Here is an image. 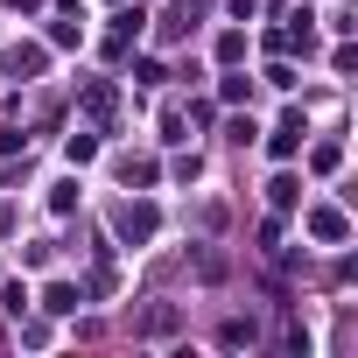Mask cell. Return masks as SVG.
<instances>
[{"instance_id":"obj_1","label":"cell","mask_w":358,"mask_h":358,"mask_svg":"<svg viewBox=\"0 0 358 358\" xmlns=\"http://www.w3.org/2000/svg\"><path fill=\"white\" fill-rule=\"evenodd\" d=\"M113 225H120V239L148 246V239H155V204H120V211H113Z\"/></svg>"},{"instance_id":"obj_2","label":"cell","mask_w":358,"mask_h":358,"mask_svg":"<svg viewBox=\"0 0 358 358\" xmlns=\"http://www.w3.org/2000/svg\"><path fill=\"white\" fill-rule=\"evenodd\" d=\"M309 225H316V239H323V246H337V239H344V218H337V211H316Z\"/></svg>"}]
</instances>
